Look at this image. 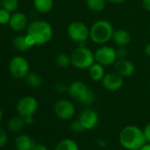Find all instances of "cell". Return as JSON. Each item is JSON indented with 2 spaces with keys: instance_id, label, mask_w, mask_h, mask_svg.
Returning a JSON list of instances; mask_svg holds the SVG:
<instances>
[{
  "instance_id": "1",
  "label": "cell",
  "mask_w": 150,
  "mask_h": 150,
  "mask_svg": "<svg viewBox=\"0 0 150 150\" xmlns=\"http://www.w3.org/2000/svg\"><path fill=\"white\" fill-rule=\"evenodd\" d=\"M120 146L125 150H138L146 143L143 130L139 126L129 125L124 127L118 135Z\"/></svg>"
},
{
  "instance_id": "2",
  "label": "cell",
  "mask_w": 150,
  "mask_h": 150,
  "mask_svg": "<svg viewBox=\"0 0 150 150\" xmlns=\"http://www.w3.org/2000/svg\"><path fill=\"white\" fill-rule=\"evenodd\" d=\"M70 96L78 103L85 106H90L96 101V95L82 81H74L68 87Z\"/></svg>"
},
{
  "instance_id": "3",
  "label": "cell",
  "mask_w": 150,
  "mask_h": 150,
  "mask_svg": "<svg viewBox=\"0 0 150 150\" xmlns=\"http://www.w3.org/2000/svg\"><path fill=\"white\" fill-rule=\"evenodd\" d=\"M114 28L110 22L100 20L95 22L89 29V37L96 44H103L112 39Z\"/></svg>"
},
{
  "instance_id": "4",
  "label": "cell",
  "mask_w": 150,
  "mask_h": 150,
  "mask_svg": "<svg viewBox=\"0 0 150 150\" xmlns=\"http://www.w3.org/2000/svg\"><path fill=\"white\" fill-rule=\"evenodd\" d=\"M28 35L35 41L36 45H42L50 41L53 32L51 26L44 21H35L28 28Z\"/></svg>"
},
{
  "instance_id": "5",
  "label": "cell",
  "mask_w": 150,
  "mask_h": 150,
  "mask_svg": "<svg viewBox=\"0 0 150 150\" xmlns=\"http://www.w3.org/2000/svg\"><path fill=\"white\" fill-rule=\"evenodd\" d=\"M71 59V64L74 67L81 70L88 69L96 61L93 52L89 49L83 46H80L72 51Z\"/></svg>"
},
{
  "instance_id": "6",
  "label": "cell",
  "mask_w": 150,
  "mask_h": 150,
  "mask_svg": "<svg viewBox=\"0 0 150 150\" xmlns=\"http://www.w3.org/2000/svg\"><path fill=\"white\" fill-rule=\"evenodd\" d=\"M67 35L74 42H84L89 37V29L83 22L73 21L67 28Z\"/></svg>"
},
{
  "instance_id": "7",
  "label": "cell",
  "mask_w": 150,
  "mask_h": 150,
  "mask_svg": "<svg viewBox=\"0 0 150 150\" xmlns=\"http://www.w3.org/2000/svg\"><path fill=\"white\" fill-rule=\"evenodd\" d=\"M55 115L61 120H70L75 114V107L73 103L66 99L57 100L53 107Z\"/></svg>"
},
{
  "instance_id": "8",
  "label": "cell",
  "mask_w": 150,
  "mask_h": 150,
  "mask_svg": "<svg viewBox=\"0 0 150 150\" xmlns=\"http://www.w3.org/2000/svg\"><path fill=\"white\" fill-rule=\"evenodd\" d=\"M94 55L96 61L103 66L113 64L117 59L116 50L110 46L100 47L99 49L96 50Z\"/></svg>"
},
{
  "instance_id": "9",
  "label": "cell",
  "mask_w": 150,
  "mask_h": 150,
  "mask_svg": "<svg viewBox=\"0 0 150 150\" xmlns=\"http://www.w3.org/2000/svg\"><path fill=\"white\" fill-rule=\"evenodd\" d=\"M38 108V103L33 96H25L21 98L16 106L18 114L22 117L33 116Z\"/></svg>"
},
{
  "instance_id": "10",
  "label": "cell",
  "mask_w": 150,
  "mask_h": 150,
  "mask_svg": "<svg viewBox=\"0 0 150 150\" xmlns=\"http://www.w3.org/2000/svg\"><path fill=\"white\" fill-rule=\"evenodd\" d=\"M9 71L13 76L16 78H24L27 77L29 71V65L28 61L21 57L16 56L12 58L9 64Z\"/></svg>"
},
{
  "instance_id": "11",
  "label": "cell",
  "mask_w": 150,
  "mask_h": 150,
  "mask_svg": "<svg viewBox=\"0 0 150 150\" xmlns=\"http://www.w3.org/2000/svg\"><path fill=\"white\" fill-rule=\"evenodd\" d=\"M79 120L81 122L86 131L92 130L96 127L99 123V115L96 110L92 109H87L80 114Z\"/></svg>"
},
{
  "instance_id": "12",
  "label": "cell",
  "mask_w": 150,
  "mask_h": 150,
  "mask_svg": "<svg viewBox=\"0 0 150 150\" xmlns=\"http://www.w3.org/2000/svg\"><path fill=\"white\" fill-rule=\"evenodd\" d=\"M123 83H124L123 77L117 72L108 73L102 80V84L103 88L110 92L119 90L122 88Z\"/></svg>"
},
{
  "instance_id": "13",
  "label": "cell",
  "mask_w": 150,
  "mask_h": 150,
  "mask_svg": "<svg viewBox=\"0 0 150 150\" xmlns=\"http://www.w3.org/2000/svg\"><path fill=\"white\" fill-rule=\"evenodd\" d=\"M115 70H116V72H117L119 75H121L122 77H129L131 76L132 74H133L134 72V70H135V66L134 64L124 58V59H117L115 64Z\"/></svg>"
},
{
  "instance_id": "14",
  "label": "cell",
  "mask_w": 150,
  "mask_h": 150,
  "mask_svg": "<svg viewBox=\"0 0 150 150\" xmlns=\"http://www.w3.org/2000/svg\"><path fill=\"white\" fill-rule=\"evenodd\" d=\"M28 20L23 13H16L11 16L9 25L15 31H21L27 27Z\"/></svg>"
},
{
  "instance_id": "15",
  "label": "cell",
  "mask_w": 150,
  "mask_h": 150,
  "mask_svg": "<svg viewBox=\"0 0 150 150\" xmlns=\"http://www.w3.org/2000/svg\"><path fill=\"white\" fill-rule=\"evenodd\" d=\"M15 147L17 150H31L35 144L31 137L27 134H20L15 139Z\"/></svg>"
},
{
  "instance_id": "16",
  "label": "cell",
  "mask_w": 150,
  "mask_h": 150,
  "mask_svg": "<svg viewBox=\"0 0 150 150\" xmlns=\"http://www.w3.org/2000/svg\"><path fill=\"white\" fill-rule=\"evenodd\" d=\"M112 40L119 47H125L131 42V35L127 31L124 29H117L114 31Z\"/></svg>"
},
{
  "instance_id": "17",
  "label": "cell",
  "mask_w": 150,
  "mask_h": 150,
  "mask_svg": "<svg viewBox=\"0 0 150 150\" xmlns=\"http://www.w3.org/2000/svg\"><path fill=\"white\" fill-rule=\"evenodd\" d=\"M88 73H89L90 78L94 81H100L105 76L103 65H102L98 63H96V64L94 63L88 68Z\"/></svg>"
},
{
  "instance_id": "18",
  "label": "cell",
  "mask_w": 150,
  "mask_h": 150,
  "mask_svg": "<svg viewBox=\"0 0 150 150\" xmlns=\"http://www.w3.org/2000/svg\"><path fill=\"white\" fill-rule=\"evenodd\" d=\"M54 150H80V146L75 140L65 138L57 143Z\"/></svg>"
},
{
  "instance_id": "19",
  "label": "cell",
  "mask_w": 150,
  "mask_h": 150,
  "mask_svg": "<svg viewBox=\"0 0 150 150\" xmlns=\"http://www.w3.org/2000/svg\"><path fill=\"white\" fill-rule=\"evenodd\" d=\"M26 125L24 117H13L8 122V129L13 132H18L21 131Z\"/></svg>"
},
{
  "instance_id": "20",
  "label": "cell",
  "mask_w": 150,
  "mask_h": 150,
  "mask_svg": "<svg viewBox=\"0 0 150 150\" xmlns=\"http://www.w3.org/2000/svg\"><path fill=\"white\" fill-rule=\"evenodd\" d=\"M35 10L42 13H49L53 6V0H34Z\"/></svg>"
},
{
  "instance_id": "21",
  "label": "cell",
  "mask_w": 150,
  "mask_h": 150,
  "mask_svg": "<svg viewBox=\"0 0 150 150\" xmlns=\"http://www.w3.org/2000/svg\"><path fill=\"white\" fill-rule=\"evenodd\" d=\"M86 5L90 11L101 12L105 7L106 0H86Z\"/></svg>"
},
{
  "instance_id": "22",
  "label": "cell",
  "mask_w": 150,
  "mask_h": 150,
  "mask_svg": "<svg viewBox=\"0 0 150 150\" xmlns=\"http://www.w3.org/2000/svg\"><path fill=\"white\" fill-rule=\"evenodd\" d=\"M27 83L32 87V88H39L42 83V77L40 75L36 74V73H28L27 75Z\"/></svg>"
},
{
  "instance_id": "23",
  "label": "cell",
  "mask_w": 150,
  "mask_h": 150,
  "mask_svg": "<svg viewBox=\"0 0 150 150\" xmlns=\"http://www.w3.org/2000/svg\"><path fill=\"white\" fill-rule=\"evenodd\" d=\"M13 46L20 51H26L29 49V46L26 41V36L24 35H19L15 37L13 40Z\"/></svg>"
},
{
  "instance_id": "24",
  "label": "cell",
  "mask_w": 150,
  "mask_h": 150,
  "mask_svg": "<svg viewBox=\"0 0 150 150\" xmlns=\"http://www.w3.org/2000/svg\"><path fill=\"white\" fill-rule=\"evenodd\" d=\"M56 62L58 66L65 68L71 64V56H68L67 54H64V53H59L56 57Z\"/></svg>"
},
{
  "instance_id": "25",
  "label": "cell",
  "mask_w": 150,
  "mask_h": 150,
  "mask_svg": "<svg viewBox=\"0 0 150 150\" xmlns=\"http://www.w3.org/2000/svg\"><path fill=\"white\" fill-rule=\"evenodd\" d=\"M2 7L8 12H14L19 6V0H1Z\"/></svg>"
},
{
  "instance_id": "26",
  "label": "cell",
  "mask_w": 150,
  "mask_h": 150,
  "mask_svg": "<svg viewBox=\"0 0 150 150\" xmlns=\"http://www.w3.org/2000/svg\"><path fill=\"white\" fill-rule=\"evenodd\" d=\"M70 129H71V131L73 133H81V132H83L84 131H86L85 128H84V126L82 125L81 122L79 120V118L76 119V120H73V121L71 123V125H70Z\"/></svg>"
},
{
  "instance_id": "27",
  "label": "cell",
  "mask_w": 150,
  "mask_h": 150,
  "mask_svg": "<svg viewBox=\"0 0 150 150\" xmlns=\"http://www.w3.org/2000/svg\"><path fill=\"white\" fill-rule=\"evenodd\" d=\"M10 19H11L10 12L6 11L4 8L0 9V24L5 25V24L9 23Z\"/></svg>"
},
{
  "instance_id": "28",
  "label": "cell",
  "mask_w": 150,
  "mask_h": 150,
  "mask_svg": "<svg viewBox=\"0 0 150 150\" xmlns=\"http://www.w3.org/2000/svg\"><path fill=\"white\" fill-rule=\"evenodd\" d=\"M8 141V135L6 132L0 127V147H3L6 145Z\"/></svg>"
},
{
  "instance_id": "29",
  "label": "cell",
  "mask_w": 150,
  "mask_h": 150,
  "mask_svg": "<svg viewBox=\"0 0 150 150\" xmlns=\"http://www.w3.org/2000/svg\"><path fill=\"white\" fill-rule=\"evenodd\" d=\"M116 53H117V59H124L127 56V50L125 47H119L118 49H117Z\"/></svg>"
},
{
  "instance_id": "30",
  "label": "cell",
  "mask_w": 150,
  "mask_h": 150,
  "mask_svg": "<svg viewBox=\"0 0 150 150\" xmlns=\"http://www.w3.org/2000/svg\"><path fill=\"white\" fill-rule=\"evenodd\" d=\"M143 134L144 138L146 139V142L150 143V122L146 125V126L143 129Z\"/></svg>"
},
{
  "instance_id": "31",
  "label": "cell",
  "mask_w": 150,
  "mask_h": 150,
  "mask_svg": "<svg viewBox=\"0 0 150 150\" xmlns=\"http://www.w3.org/2000/svg\"><path fill=\"white\" fill-rule=\"evenodd\" d=\"M96 144H97V146H98L99 147H102V148L106 147V146H107V145H108L107 141H106L104 139H103V138H99V139H97V140H96Z\"/></svg>"
},
{
  "instance_id": "32",
  "label": "cell",
  "mask_w": 150,
  "mask_h": 150,
  "mask_svg": "<svg viewBox=\"0 0 150 150\" xmlns=\"http://www.w3.org/2000/svg\"><path fill=\"white\" fill-rule=\"evenodd\" d=\"M31 150H49V149L43 144H40L39 143V144H35Z\"/></svg>"
},
{
  "instance_id": "33",
  "label": "cell",
  "mask_w": 150,
  "mask_h": 150,
  "mask_svg": "<svg viewBox=\"0 0 150 150\" xmlns=\"http://www.w3.org/2000/svg\"><path fill=\"white\" fill-rule=\"evenodd\" d=\"M142 5L145 10L150 12V0H142Z\"/></svg>"
},
{
  "instance_id": "34",
  "label": "cell",
  "mask_w": 150,
  "mask_h": 150,
  "mask_svg": "<svg viewBox=\"0 0 150 150\" xmlns=\"http://www.w3.org/2000/svg\"><path fill=\"white\" fill-rule=\"evenodd\" d=\"M56 89H57V91L58 93H63L66 89L65 88V85H64V84H57L56 86Z\"/></svg>"
},
{
  "instance_id": "35",
  "label": "cell",
  "mask_w": 150,
  "mask_h": 150,
  "mask_svg": "<svg viewBox=\"0 0 150 150\" xmlns=\"http://www.w3.org/2000/svg\"><path fill=\"white\" fill-rule=\"evenodd\" d=\"M25 119V122H26V125H32L33 122H34V119H33V116H30V117H24Z\"/></svg>"
},
{
  "instance_id": "36",
  "label": "cell",
  "mask_w": 150,
  "mask_h": 150,
  "mask_svg": "<svg viewBox=\"0 0 150 150\" xmlns=\"http://www.w3.org/2000/svg\"><path fill=\"white\" fill-rule=\"evenodd\" d=\"M138 150H150V143L146 142L142 146H140Z\"/></svg>"
},
{
  "instance_id": "37",
  "label": "cell",
  "mask_w": 150,
  "mask_h": 150,
  "mask_svg": "<svg viewBox=\"0 0 150 150\" xmlns=\"http://www.w3.org/2000/svg\"><path fill=\"white\" fill-rule=\"evenodd\" d=\"M144 52L146 56L150 57V43H148L146 47H145V50H144Z\"/></svg>"
},
{
  "instance_id": "38",
  "label": "cell",
  "mask_w": 150,
  "mask_h": 150,
  "mask_svg": "<svg viewBox=\"0 0 150 150\" xmlns=\"http://www.w3.org/2000/svg\"><path fill=\"white\" fill-rule=\"evenodd\" d=\"M107 1H109L110 3H112V4H116V5H117V4H121V3H123L125 0H107Z\"/></svg>"
},
{
  "instance_id": "39",
  "label": "cell",
  "mask_w": 150,
  "mask_h": 150,
  "mask_svg": "<svg viewBox=\"0 0 150 150\" xmlns=\"http://www.w3.org/2000/svg\"><path fill=\"white\" fill-rule=\"evenodd\" d=\"M2 117H3V112L1 110H0V122H1V120H2Z\"/></svg>"
},
{
  "instance_id": "40",
  "label": "cell",
  "mask_w": 150,
  "mask_h": 150,
  "mask_svg": "<svg viewBox=\"0 0 150 150\" xmlns=\"http://www.w3.org/2000/svg\"><path fill=\"white\" fill-rule=\"evenodd\" d=\"M1 6H2V4H1V0H0V9H1Z\"/></svg>"
}]
</instances>
